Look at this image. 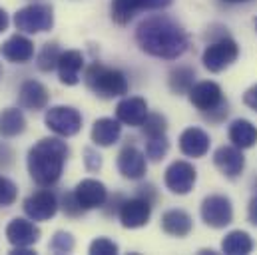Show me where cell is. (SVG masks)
<instances>
[{
	"label": "cell",
	"mask_w": 257,
	"mask_h": 255,
	"mask_svg": "<svg viewBox=\"0 0 257 255\" xmlns=\"http://www.w3.org/2000/svg\"><path fill=\"white\" fill-rule=\"evenodd\" d=\"M6 239L14 247H32L40 241V227L30 217H14L6 225Z\"/></svg>",
	"instance_id": "obj_15"
},
{
	"label": "cell",
	"mask_w": 257,
	"mask_h": 255,
	"mask_svg": "<svg viewBox=\"0 0 257 255\" xmlns=\"http://www.w3.org/2000/svg\"><path fill=\"white\" fill-rule=\"evenodd\" d=\"M199 213H201L203 223L207 227H213V229H223V227H227L233 221V205H231V199L225 197V195H219V193L207 195L201 201Z\"/></svg>",
	"instance_id": "obj_7"
},
{
	"label": "cell",
	"mask_w": 257,
	"mask_h": 255,
	"mask_svg": "<svg viewBox=\"0 0 257 255\" xmlns=\"http://www.w3.org/2000/svg\"><path fill=\"white\" fill-rule=\"evenodd\" d=\"M70 156V148L64 140L58 138H42L36 142L26 158L28 174L40 188H52L62 178L66 160Z\"/></svg>",
	"instance_id": "obj_2"
},
{
	"label": "cell",
	"mask_w": 257,
	"mask_h": 255,
	"mask_svg": "<svg viewBox=\"0 0 257 255\" xmlns=\"http://www.w3.org/2000/svg\"><path fill=\"white\" fill-rule=\"evenodd\" d=\"M170 150V140L168 136H156V138H148V144H146V158L150 162H160L166 158Z\"/></svg>",
	"instance_id": "obj_29"
},
{
	"label": "cell",
	"mask_w": 257,
	"mask_h": 255,
	"mask_svg": "<svg viewBox=\"0 0 257 255\" xmlns=\"http://www.w3.org/2000/svg\"><path fill=\"white\" fill-rule=\"evenodd\" d=\"M84 166L88 172H100L102 168V156L94 148H84Z\"/></svg>",
	"instance_id": "obj_35"
},
{
	"label": "cell",
	"mask_w": 257,
	"mask_h": 255,
	"mask_svg": "<svg viewBox=\"0 0 257 255\" xmlns=\"http://www.w3.org/2000/svg\"><path fill=\"white\" fill-rule=\"evenodd\" d=\"M60 207H62V211H64L66 217H72V219H76V217H82L84 215V207L80 205V201L76 199V195H74V191H70V193H62V199H60Z\"/></svg>",
	"instance_id": "obj_32"
},
{
	"label": "cell",
	"mask_w": 257,
	"mask_h": 255,
	"mask_svg": "<svg viewBox=\"0 0 257 255\" xmlns=\"http://www.w3.org/2000/svg\"><path fill=\"white\" fill-rule=\"evenodd\" d=\"M209 136L201 128H188L180 136V152L188 158H203L209 152Z\"/></svg>",
	"instance_id": "obj_20"
},
{
	"label": "cell",
	"mask_w": 257,
	"mask_h": 255,
	"mask_svg": "<svg viewBox=\"0 0 257 255\" xmlns=\"http://www.w3.org/2000/svg\"><path fill=\"white\" fill-rule=\"evenodd\" d=\"M122 136V122L118 118H100L92 126V142L100 148L114 146Z\"/></svg>",
	"instance_id": "obj_23"
},
{
	"label": "cell",
	"mask_w": 257,
	"mask_h": 255,
	"mask_svg": "<svg viewBox=\"0 0 257 255\" xmlns=\"http://www.w3.org/2000/svg\"><path fill=\"white\" fill-rule=\"evenodd\" d=\"M118 172L126 180H142L148 172V158L146 152H142L136 146H124L118 154Z\"/></svg>",
	"instance_id": "obj_13"
},
{
	"label": "cell",
	"mask_w": 257,
	"mask_h": 255,
	"mask_svg": "<svg viewBox=\"0 0 257 255\" xmlns=\"http://www.w3.org/2000/svg\"><path fill=\"white\" fill-rule=\"evenodd\" d=\"M152 207H154V203L148 201L142 195H136L132 199H124V203H122V207L118 211L122 227H126V229H140V227L148 225L150 217H152Z\"/></svg>",
	"instance_id": "obj_12"
},
{
	"label": "cell",
	"mask_w": 257,
	"mask_h": 255,
	"mask_svg": "<svg viewBox=\"0 0 257 255\" xmlns=\"http://www.w3.org/2000/svg\"><path fill=\"white\" fill-rule=\"evenodd\" d=\"M120 251L118 243H114L108 237H98L90 243V253L92 255H116Z\"/></svg>",
	"instance_id": "obj_34"
},
{
	"label": "cell",
	"mask_w": 257,
	"mask_h": 255,
	"mask_svg": "<svg viewBox=\"0 0 257 255\" xmlns=\"http://www.w3.org/2000/svg\"><path fill=\"white\" fill-rule=\"evenodd\" d=\"M138 195L146 197V199H148V201H152V203H156V199H158V193H156V188H154L152 184L140 186V188H138Z\"/></svg>",
	"instance_id": "obj_39"
},
{
	"label": "cell",
	"mask_w": 257,
	"mask_h": 255,
	"mask_svg": "<svg viewBox=\"0 0 257 255\" xmlns=\"http://www.w3.org/2000/svg\"><path fill=\"white\" fill-rule=\"evenodd\" d=\"M253 247H255V243H253L251 235L241 229L229 231L221 241V251L227 255H247L253 251Z\"/></svg>",
	"instance_id": "obj_25"
},
{
	"label": "cell",
	"mask_w": 257,
	"mask_h": 255,
	"mask_svg": "<svg viewBox=\"0 0 257 255\" xmlns=\"http://www.w3.org/2000/svg\"><path fill=\"white\" fill-rule=\"evenodd\" d=\"M8 24H10V18H8V14H6V10L0 6V34L8 28Z\"/></svg>",
	"instance_id": "obj_41"
},
{
	"label": "cell",
	"mask_w": 257,
	"mask_h": 255,
	"mask_svg": "<svg viewBox=\"0 0 257 255\" xmlns=\"http://www.w3.org/2000/svg\"><path fill=\"white\" fill-rule=\"evenodd\" d=\"M50 92L38 80H26L18 90V106L30 112H40L48 106Z\"/></svg>",
	"instance_id": "obj_16"
},
{
	"label": "cell",
	"mask_w": 257,
	"mask_h": 255,
	"mask_svg": "<svg viewBox=\"0 0 257 255\" xmlns=\"http://www.w3.org/2000/svg\"><path fill=\"white\" fill-rule=\"evenodd\" d=\"M14 26L24 34L50 32L54 26V8L44 2H32L14 14Z\"/></svg>",
	"instance_id": "obj_5"
},
{
	"label": "cell",
	"mask_w": 257,
	"mask_h": 255,
	"mask_svg": "<svg viewBox=\"0 0 257 255\" xmlns=\"http://www.w3.org/2000/svg\"><path fill=\"white\" fill-rule=\"evenodd\" d=\"M60 56H62L60 46H58L56 42H48V44H44L42 50L38 52V56H36V66H38L40 72H52V70H56Z\"/></svg>",
	"instance_id": "obj_28"
},
{
	"label": "cell",
	"mask_w": 257,
	"mask_h": 255,
	"mask_svg": "<svg viewBox=\"0 0 257 255\" xmlns=\"http://www.w3.org/2000/svg\"><path fill=\"white\" fill-rule=\"evenodd\" d=\"M58 207H60V201H58L56 193H52L50 190L34 191L22 203L24 213L32 221H48V219H52L58 213Z\"/></svg>",
	"instance_id": "obj_10"
},
{
	"label": "cell",
	"mask_w": 257,
	"mask_h": 255,
	"mask_svg": "<svg viewBox=\"0 0 257 255\" xmlns=\"http://www.w3.org/2000/svg\"><path fill=\"white\" fill-rule=\"evenodd\" d=\"M229 142L239 150H249L257 144V128L249 120H233L229 124Z\"/></svg>",
	"instance_id": "obj_24"
},
{
	"label": "cell",
	"mask_w": 257,
	"mask_h": 255,
	"mask_svg": "<svg viewBox=\"0 0 257 255\" xmlns=\"http://www.w3.org/2000/svg\"><path fill=\"white\" fill-rule=\"evenodd\" d=\"M18 197V188L12 180L0 176V207H8L16 201Z\"/></svg>",
	"instance_id": "obj_33"
},
{
	"label": "cell",
	"mask_w": 257,
	"mask_h": 255,
	"mask_svg": "<svg viewBox=\"0 0 257 255\" xmlns=\"http://www.w3.org/2000/svg\"><path fill=\"white\" fill-rule=\"evenodd\" d=\"M74 247H76V241H74L72 233H68V231H56L48 243V249L52 253H72Z\"/></svg>",
	"instance_id": "obj_31"
},
{
	"label": "cell",
	"mask_w": 257,
	"mask_h": 255,
	"mask_svg": "<svg viewBox=\"0 0 257 255\" xmlns=\"http://www.w3.org/2000/svg\"><path fill=\"white\" fill-rule=\"evenodd\" d=\"M122 203H124V195H122V193H116V195L108 197L106 203H104V213H106V215H118Z\"/></svg>",
	"instance_id": "obj_36"
},
{
	"label": "cell",
	"mask_w": 257,
	"mask_h": 255,
	"mask_svg": "<svg viewBox=\"0 0 257 255\" xmlns=\"http://www.w3.org/2000/svg\"><path fill=\"white\" fill-rule=\"evenodd\" d=\"M239 56V46L233 38H229L227 34L219 36L217 40H213L201 54V62L203 66L217 74V72H223L225 68H229L231 64L237 60Z\"/></svg>",
	"instance_id": "obj_6"
},
{
	"label": "cell",
	"mask_w": 257,
	"mask_h": 255,
	"mask_svg": "<svg viewBox=\"0 0 257 255\" xmlns=\"http://www.w3.org/2000/svg\"><path fill=\"white\" fill-rule=\"evenodd\" d=\"M0 54L4 60L12 64H26L34 58V42L22 34H14L6 42H2Z\"/></svg>",
	"instance_id": "obj_19"
},
{
	"label": "cell",
	"mask_w": 257,
	"mask_h": 255,
	"mask_svg": "<svg viewBox=\"0 0 257 255\" xmlns=\"http://www.w3.org/2000/svg\"><path fill=\"white\" fill-rule=\"evenodd\" d=\"M44 124L60 138H72L82 130V114L72 106H52L46 110Z\"/></svg>",
	"instance_id": "obj_8"
},
{
	"label": "cell",
	"mask_w": 257,
	"mask_h": 255,
	"mask_svg": "<svg viewBox=\"0 0 257 255\" xmlns=\"http://www.w3.org/2000/svg\"><path fill=\"white\" fill-rule=\"evenodd\" d=\"M247 219H249L251 225H255L257 227V195L255 197H251V201H249V207H247Z\"/></svg>",
	"instance_id": "obj_40"
},
{
	"label": "cell",
	"mask_w": 257,
	"mask_h": 255,
	"mask_svg": "<svg viewBox=\"0 0 257 255\" xmlns=\"http://www.w3.org/2000/svg\"><path fill=\"white\" fill-rule=\"evenodd\" d=\"M74 195L80 201V205L88 211V209L104 207V203L108 199V190H106V186L102 182H98L94 178H88V180H82L74 188Z\"/></svg>",
	"instance_id": "obj_18"
},
{
	"label": "cell",
	"mask_w": 257,
	"mask_h": 255,
	"mask_svg": "<svg viewBox=\"0 0 257 255\" xmlns=\"http://www.w3.org/2000/svg\"><path fill=\"white\" fill-rule=\"evenodd\" d=\"M12 164H14V150L8 144L0 142V168L2 170H8Z\"/></svg>",
	"instance_id": "obj_37"
},
{
	"label": "cell",
	"mask_w": 257,
	"mask_h": 255,
	"mask_svg": "<svg viewBox=\"0 0 257 255\" xmlns=\"http://www.w3.org/2000/svg\"><path fill=\"white\" fill-rule=\"evenodd\" d=\"M84 68V56L78 50H66L58 60V80L64 86H76L80 82V74Z\"/></svg>",
	"instance_id": "obj_21"
},
{
	"label": "cell",
	"mask_w": 257,
	"mask_h": 255,
	"mask_svg": "<svg viewBox=\"0 0 257 255\" xmlns=\"http://www.w3.org/2000/svg\"><path fill=\"white\" fill-rule=\"evenodd\" d=\"M84 84L92 94L102 100H114L126 96L130 90L128 78L122 70L106 66L102 62H92L84 72Z\"/></svg>",
	"instance_id": "obj_3"
},
{
	"label": "cell",
	"mask_w": 257,
	"mask_h": 255,
	"mask_svg": "<svg viewBox=\"0 0 257 255\" xmlns=\"http://www.w3.org/2000/svg\"><path fill=\"white\" fill-rule=\"evenodd\" d=\"M243 104H245L247 108H251L253 112H257V84L251 86V88L243 94Z\"/></svg>",
	"instance_id": "obj_38"
},
{
	"label": "cell",
	"mask_w": 257,
	"mask_h": 255,
	"mask_svg": "<svg viewBox=\"0 0 257 255\" xmlns=\"http://www.w3.org/2000/svg\"><path fill=\"white\" fill-rule=\"evenodd\" d=\"M148 102L140 96H126L118 102L116 106V118L124 124V126L140 128L144 124V120L148 118Z\"/></svg>",
	"instance_id": "obj_17"
},
{
	"label": "cell",
	"mask_w": 257,
	"mask_h": 255,
	"mask_svg": "<svg viewBox=\"0 0 257 255\" xmlns=\"http://www.w3.org/2000/svg\"><path fill=\"white\" fill-rule=\"evenodd\" d=\"M34 251L30 249V247H14L12 251H10V255H32Z\"/></svg>",
	"instance_id": "obj_42"
},
{
	"label": "cell",
	"mask_w": 257,
	"mask_h": 255,
	"mask_svg": "<svg viewBox=\"0 0 257 255\" xmlns=\"http://www.w3.org/2000/svg\"><path fill=\"white\" fill-rule=\"evenodd\" d=\"M0 78H2V66H0Z\"/></svg>",
	"instance_id": "obj_44"
},
{
	"label": "cell",
	"mask_w": 257,
	"mask_h": 255,
	"mask_svg": "<svg viewBox=\"0 0 257 255\" xmlns=\"http://www.w3.org/2000/svg\"><path fill=\"white\" fill-rule=\"evenodd\" d=\"M255 30H257V20H255Z\"/></svg>",
	"instance_id": "obj_46"
},
{
	"label": "cell",
	"mask_w": 257,
	"mask_h": 255,
	"mask_svg": "<svg viewBox=\"0 0 257 255\" xmlns=\"http://www.w3.org/2000/svg\"><path fill=\"white\" fill-rule=\"evenodd\" d=\"M190 96V102L192 106H195L203 118L211 124H221L225 118H227V112H229V106L223 98V90L219 84L215 82H197L193 84L192 90L188 92Z\"/></svg>",
	"instance_id": "obj_4"
},
{
	"label": "cell",
	"mask_w": 257,
	"mask_h": 255,
	"mask_svg": "<svg viewBox=\"0 0 257 255\" xmlns=\"http://www.w3.org/2000/svg\"><path fill=\"white\" fill-rule=\"evenodd\" d=\"M223 2H229V4H239V2H249V0H223Z\"/></svg>",
	"instance_id": "obj_43"
},
{
	"label": "cell",
	"mask_w": 257,
	"mask_h": 255,
	"mask_svg": "<svg viewBox=\"0 0 257 255\" xmlns=\"http://www.w3.org/2000/svg\"><path fill=\"white\" fill-rule=\"evenodd\" d=\"M142 132L146 138H156V136H166L168 132V120L162 114H148V118L142 124Z\"/></svg>",
	"instance_id": "obj_30"
},
{
	"label": "cell",
	"mask_w": 257,
	"mask_h": 255,
	"mask_svg": "<svg viewBox=\"0 0 257 255\" xmlns=\"http://www.w3.org/2000/svg\"><path fill=\"white\" fill-rule=\"evenodd\" d=\"M255 190H257V180H255Z\"/></svg>",
	"instance_id": "obj_45"
},
{
	"label": "cell",
	"mask_w": 257,
	"mask_h": 255,
	"mask_svg": "<svg viewBox=\"0 0 257 255\" xmlns=\"http://www.w3.org/2000/svg\"><path fill=\"white\" fill-rule=\"evenodd\" d=\"M26 118L20 108H6L0 112V136L2 138H16L24 134Z\"/></svg>",
	"instance_id": "obj_26"
},
{
	"label": "cell",
	"mask_w": 257,
	"mask_h": 255,
	"mask_svg": "<svg viewBox=\"0 0 257 255\" xmlns=\"http://www.w3.org/2000/svg\"><path fill=\"white\" fill-rule=\"evenodd\" d=\"M195 180H197V172L186 160H178V162L170 164L166 170V176H164L166 188L176 195H188L195 186Z\"/></svg>",
	"instance_id": "obj_11"
},
{
	"label": "cell",
	"mask_w": 257,
	"mask_h": 255,
	"mask_svg": "<svg viewBox=\"0 0 257 255\" xmlns=\"http://www.w3.org/2000/svg\"><path fill=\"white\" fill-rule=\"evenodd\" d=\"M195 84V70L190 66H178L170 72L168 78V86L176 96H184L192 90V86Z\"/></svg>",
	"instance_id": "obj_27"
},
{
	"label": "cell",
	"mask_w": 257,
	"mask_h": 255,
	"mask_svg": "<svg viewBox=\"0 0 257 255\" xmlns=\"http://www.w3.org/2000/svg\"><path fill=\"white\" fill-rule=\"evenodd\" d=\"M136 42L142 52L162 60H178L190 48V36L184 26L166 14L142 20L136 28Z\"/></svg>",
	"instance_id": "obj_1"
},
{
	"label": "cell",
	"mask_w": 257,
	"mask_h": 255,
	"mask_svg": "<svg viewBox=\"0 0 257 255\" xmlns=\"http://www.w3.org/2000/svg\"><path fill=\"white\" fill-rule=\"evenodd\" d=\"M174 0H112L110 14L112 20L120 26L130 24L140 12L148 10H164L172 4Z\"/></svg>",
	"instance_id": "obj_9"
},
{
	"label": "cell",
	"mask_w": 257,
	"mask_h": 255,
	"mask_svg": "<svg viewBox=\"0 0 257 255\" xmlns=\"http://www.w3.org/2000/svg\"><path fill=\"white\" fill-rule=\"evenodd\" d=\"M160 225H162L164 233H168L172 237H186V235L192 233L193 219L192 215L184 209H168L162 215Z\"/></svg>",
	"instance_id": "obj_22"
},
{
	"label": "cell",
	"mask_w": 257,
	"mask_h": 255,
	"mask_svg": "<svg viewBox=\"0 0 257 255\" xmlns=\"http://www.w3.org/2000/svg\"><path fill=\"white\" fill-rule=\"evenodd\" d=\"M213 164L215 168L227 178V180H235L243 174L245 170V156L237 146H221L215 150L213 154Z\"/></svg>",
	"instance_id": "obj_14"
}]
</instances>
